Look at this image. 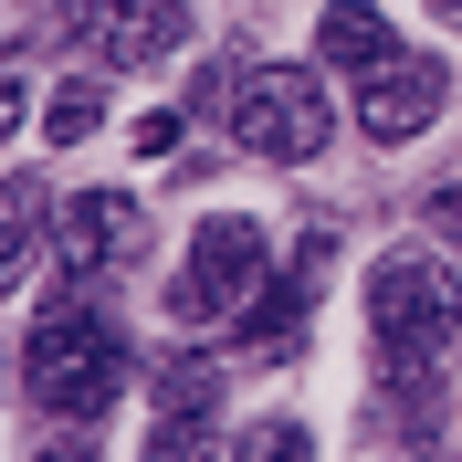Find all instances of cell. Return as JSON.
Here are the masks:
<instances>
[{
  "label": "cell",
  "instance_id": "obj_1",
  "mask_svg": "<svg viewBox=\"0 0 462 462\" xmlns=\"http://www.w3.org/2000/svg\"><path fill=\"white\" fill-rule=\"evenodd\" d=\"M22 389L53 420H95V410L126 389V337H116V316L95 305V284H53V305L32 316L22 337Z\"/></svg>",
  "mask_w": 462,
  "mask_h": 462
},
{
  "label": "cell",
  "instance_id": "obj_2",
  "mask_svg": "<svg viewBox=\"0 0 462 462\" xmlns=\"http://www.w3.org/2000/svg\"><path fill=\"white\" fill-rule=\"evenodd\" d=\"M368 337H378L389 389H431V368L462 337V284L431 253H378L368 263Z\"/></svg>",
  "mask_w": 462,
  "mask_h": 462
},
{
  "label": "cell",
  "instance_id": "obj_3",
  "mask_svg": "<svg viewBox=\"0 0 462 462\" xmlns=\"http://www.w3.org/2000/svg\"><path fill=\"white\" fill-rule=\"evenodd\" d=\"M231 137L253 147V158H273V169H305V158H326V137H337V106H326V74L316 63H242L221 95Z\"/></svg>",
  "mask_w": 462,
  "mask_h": 462
},
{
  "label": "cell",
  "instance_id": "obj_4",
  "mask_svg": "<svg viewBox=\"0 0 462 462\" xmlns=\"http://www.w3.org/2000/svg\"><path fill=\"white\" fill-rule=\"evenodd\" d=\"M263 284H273L263 221L221 210V221H200V231H189V263L169 273V316H179V326H231V316H242Z\"/></svg>",
  "mask_w": 462,
  "mask_h": 462
},
{
  "label": "cell",
  "instance_id": "obj_5",
  "mask_svg": "<svg viewBox=\"0 0 462 462\" xmlns=\"http://www.w3.org/2000/svg\"><path fill=\"white\" fill-rule=\"evenodd\" d=\"M53 22L74 53H95L106 74H158V63H179V42H189V11L179 0H53Z\"/></svg>",
  "mask_w": 462,
  "mask_h": 462
},
{
  "label": "cell",
  "instance_id": "obj_6",
  "mask_svg": "<svg viewBox=\"0 0 462 462\" xmlns=\"http://www.w3.org/2000/svg\"><path fill=\"white\" fill-rule=\"evenodd\" d=\"M221 452V368L210 357H169L147 389V452L137 462H210Z\"/></svg>",
  "mask_w": 462,
  "mask_h": 462
},
{
  "label": "cell",
  "instance_id": "obj_7",
  "mask_svg": "<svg viewBox=\"0 0 462 462\" xmlns=\"http://www.w3.org/2000/svg\"><path fill=\"white\" fill-rule=\"evenodd\" d=\"M441 106H452V74H441V53H389L378 74H357V126H368L378 147L431 137Z\"/></svg>",
  "mask_w": 462,
  "mask_h": 462
},
{
  "label": "cell",
  "instance_id": "obj_8",
  "mask_svg": "<svg viewBox=\"0 0 462 462\" xmlns=\"http://www.w3.org/2000/svg\"><path fill=\"white\" fill-rule=\"evenodd\" d=\"M326 253H337V231H305V242H294V273L284 284H263L253 305H242V316H231V337L253 346V357H284L294 337H305V316H316V284H326Z\"/></svg>",
  "mask_w": 462,
  "mask_h": 462
},
{
  "label": "cell",
  "instance_id": "obj_9",
  "mask_svg": "<svg viewBox=\"0 0 462 462\" xmlns=\"http://www.w3.org/2000/svg\"><path fill=\"white\" fill-rule=\"evenodd\" d=\"M53 253H63V284H106L116 263H137V200H126V189H85V200H63Z\"/></svg>",
  "mask_w": 462,
  "mask_h": 462
},
{
  "label": "cell",
  "instance_id": "obj_10",
  "mask_svg": "<svg viewBox=\"0 0 462 462\" xmlns=\"http://www.w3.org/2000/svg\"><path fill=\"white\" fill-rule=\"evenodd\" d=\"M42 242H53V189H42L32 169L0 179V294L32 273V253H42Z\"/></svg>",
  "mask_w": 462,
  "mask_h": 462
},
{
  "label": "cell",
  "instance_id": "obj_11",
  "mask_svg": "<svg viewBox=\"0 0 462 462\" xmlns=\"http://www.w3.org/2000/svg\"><path fill=\"white\" fill-rule=\"evenodd\" d=\"M389 53H400V42H389V22H378L368 0H337L316 22V63H337V74H378Z\"/></svg>",
  "mask_w": 462,
  "mask_h": 462
},
{
  "label": "cell",
  "instance_id": "obj_12",
  "mask_svg": "<svg viewBox=\"0 0 462 462\" xmlns=\"http://www.w3.org/2000/svg\"><path fill=\"white\" fill-rule=\"evenodd\" d=\"M231 462H316V431H305V420H284V410H273V420H253V431L231 441Z\"/></svg>",
  "mask_w": 462,
  "mask_h": 462
},
{
  "label": "cell",
  "instance_id": "obj_13",
  "mask_svg": "<svg viewBox=\"0 0 462 462\" xmlns=\"http://www.w3.org/2000/svg\"><path fill=\"white\" fill-rule=\"evenodd\" d=\"M95 116H106V95H95V85H53V106H42V126H53L63 147H74V137H95Z\"/></svg>",
  "mask_w": 462,
  "mask_h": 462
},
{
  "label": "cell",
  "instance_id": "obj_14",
  "mask_svg": "<svg viewBox=\"0 0 462 462\" xmlns=\"http://www.w3.org/2000/svg\"><path fill=\"white\" fill-rule=\"evenodd\" d=\"M420 221H431V242L462 263V189H431V210H420Z\"/></svg>",
  "mask_w": 462,
  "mask_h": 462
},
{
  "label": "cell",
  "instance_id": "obj_15",
  "mask_svg": "<svg viewBox=\"0 0 462 462\" xmlns=\"http://www.w3.org/2000/svg\"><path fill=\"white\" fill-rule=\"evenodd\" d=\"M179 147V116H137V158H169Z\"/></svg>",
  "mask_w": 462,
  "mask_h": 462
},
{
  "label": "cell",
  "instance_id": "obj_16",
  "mask_svg": "<svg viewBox=\"0 0 462 462\" xmlns=\"http://www.w3.org/2000/svg\"><path fill=\"white\" fill-rule=\"evenodd\" d=\"M22 126V85H11V63H0V137Z\"/></svg>",
  "mask_w": 462,
  "mask_h": 462
},
{
  "label": "cell",
  "instance_id": "obj_17",
  "mask_svg": "<svg viewBox=\"0 0 462 462\" xmlns=\"http://www.w3.org/2000/svg\"><path fill=\"white\" fill-rule=\"evenodd\" d=\"M32 462H85V441H42V452H32Z\"/></svg>",
  "mask_w": 462,
  "mask_h": 462
},
{
  "label": "cell",
  "instance_id": "obj_18",
  "mask_svg": "<svg viewBox=\"0 0 462 462\" xmlns=\"http://www.w3.org/2000/svg\"><path fill=\"white\" fill-rule=\"evenodd\" d=\"M431 22H452V32H462V0H431Z\"/></svg>",
  "mask_w": 462,
  "mask_h": 462
}]
</instances>
